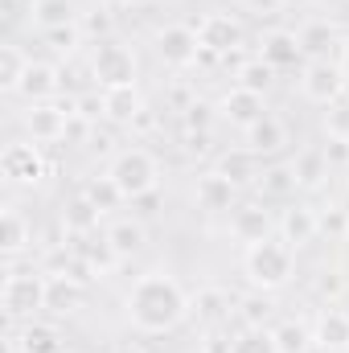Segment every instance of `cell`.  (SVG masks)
Masks as SVG:
<instances>
[{
	"mask_svg": "<svg viewBox=\"0 0 349 353\" xmlns=\"http://www.w3.org/2000/svg\"><path fill=\"white\" fill-rule=\"evenodd\" d=\"M123 308L136 333L161 337V333H173L185 316H193V296L169 271H144L132 283V292L123 296Z\"/></svg>",
	"mask_w": 349,
	"mask_h": 353,
	"instance_id": "obj_1",
	"label": "cell"
},
{
	"mask_svg": "<svg viewBox=\"0 0 349 353\" xmlns=\"http://www.w3.org/2000/svg\"><path fill=\"white\" fill-rule=\"evenodd\" d=\"M243 275L255 292H279L292 283L296 275V251L283 243V239H267V243H255L247 247L243 255Z\"/></svg>",
	"mask_w": 349,
	"mask_h": 353,
	"instance_id": "obj_2",
	"label": "cell"
},
{
	"mask_svg": "<svg viewBox=\"0 0 349 353\" xmlns=\"http://www.w3.org/2000/svg\"><path fill=\"white\" fill-rule=\"evenodd\" d=\"M107 176L119 185V193L128 201H140L148 193H157V181H161V165L148 148H123L115 152V161L107 165Z\"/></svg>",
	"mask_w": 349,
	"mask_h": 353,
	"instance_id": "obj_3",
	"label": "cell"
},
{
	"mask_svg": "<svg viewBox=\"0 0 349 353\" xmlns=\"http://www.w3.org/2000/svg\"><path fill=\"white\" fill-rule=\"evenodd\" d=\"M0 304H4L8 321H33L46 308V275L41 271H8Z\"/></svg>",
	"mask_w": 349,
	"mask_h": 353,
	"instance_id": "obj_4",
	"label": "cell"
},
{
	"mask_svg": "<svg viewBox=\"0 0 349 353\" xmlns=\"http://www.w3.org/2000/svg\"><path fill=\"white\" fill-rule=\"evenodd\" d=\"M136 54L128 50V46H119V41H99L94 46V54H90V79L99 83L103 90L111 87H136Z\"/></svg>",
	"mask_w": 349,
	"mask_h": 353,
	"instance_id": "obj_5",
	"label": "cell"
},
{
	"mask_svg": "<svg viewBox=\"0 0 349 353\" xmlns=\"http://www.w3.org/2000/svg\"><path fill=\"white\" fill-rule=\"evenodd\" d=\"M0 173H4L8 185L33 189V185H41V181L50 176V161H46L41 144H33V140H12V144L4 148V157H0Z\"/></svg>",
	"mask_w": 349,
	"mask_h": 353,
	"instance_id": "obj_6",
	"label": "cell"
},
{
	"mask_svg": "<svg viewBox=\"0 0 349 353\" xmlns=\"http://www.w3.org/2000/svg\"><path fill=\"white\" fill-rule=\"evenodd\" d=\"M74 115V99H62V103H29L25 111V132L33 144H58L66 140V123Z\"/></svg>",
	"mask_w": 349,
	"mask_h": 353,
	"instance_id": "obj_7",
	"label": "cell"
},
{
	"mask_svg": "<svg viewBox=\"0 0 349 353\" xmlns=\"http://www.w3.org/2000/svg\"><path fill=\"white\" fill-rule=\"evenodd\" d=\"M275 230H279V218H271V210L263 201H239L235 214H230V239L243 243V247L275 239Z\"/></svg>",
	"mask_w": 349,
	"mask_h": 353,
	"instance_id": "obj_8",
	"label": "cell"
},
{
	"mask_svg": "<svg viewBox=\"0 0 349 353\" xmlns=\"http://www.w3.org/2000/svg\"><path fill=\"white\" fill-rule=\"evenodd\" d=\"M157 58L165 62V66H173V70H185V66H193L197 58H201V41H197V29L193 25H165L161 33H157Z\"/></svg>",
	"mask_w": 349,
	"mask_h": 353,
	"instance_id": "obj_9",
	"label": "cell"
},
{
	"mask_svg": "<svg viewBox=\"0 0 349 353\" xmlns=\"http://www.w3.org/2000/svg\"><path fill=\"white\" fill-rule=\"evenodd\" d=\"M300 90L308 103L317 107H333L341 94H346V74L337 62H308L304 74H300Z\"/></svg>",
	"mask_w": 349,
	"mask_h": 353,
	"instance_id": "obj_10",
	"label": "cell"
},
{
	"mask_svg": "<svg viewBox=\"0 0 349 353\" xmlns=\"http://www.w3.org/2000/svg\"><path fill=\"white\" fill-rule=\"evenodd\" d=\"M193 29H197L201 50H210V54H218V58L243 50V25H239L230 12H206Z\"/></svg>",
	"mask_w": 349,
	"mask_h": 353,
	"instance_id": "obj_11",
	"label": "cell"
},
{
	"mask_svg": "<svg viewBox=\"0 0 349 353\" xmlns=\"http://www.w3.org/2000/svg\"><path fill=\"white\" fill-rule=\"evenodd\" d=\"M193 201H197L201 214H230L239 205V185L226 181L218 169L214 173H201L197 185H193Z\"/></svg>",
	"mask_w": 349,
	"mask_h": 353,
	"instance_id": "obj_12",
	"label": "cell"
},
{
	"mask_svg": "<svg viewBox=\"0 0 349 353\" xmlns=\"http://www.w3.org/2000/svg\"><path fill=\"white\" fill-rule=\"evenodd\" d=\"M312 345L321 353H349V312L329 304L317 312V325H312Z\"/></svg>",
	"mask_w": 349,
	"mask_h": 353,
	"instance_id": "obj_13",
	"label": "cell"
},
{
	"mask_svg": "<svg viewBox=\"0 0 349 353\" xmlns=\"http://www.w3.org/2000/svg\"><path fill=\"white\" fill-rule=\"evenodd\" d=\"M317 234H321V214L312 205H292L279 214V239L292 251H304L308 243H317Z\"/></svg>",
	"mask_w": 349,
	"mask_h": 353,
	"instance_id": "obj_14",
	"label": "cell"
},
{
	"mask_svg": "<svg viewBox=\"0 0 349 353\" xmlns=\"http://www.w3.org/2000/svg\"><path fill=\"white\" fill-rule=\"evenodd\" d=\"M218 115H222L226 123H235V128H243V132H247L255 119L267 115V107H263V94L243 90V87H230L222 99H218Z\"/></svg>",
	"mask_w": 349,
	"mask_h": 353,
	"instance_id": "obj_15",
	"label": "cell"
},
{
	"mask_svg": "<svg viewBox=\"0 0 349 353\" xmlns=\"http://www.w3.org/2000/svg\"><path fill=\"white\" fill-rule=\"evenodd\" d=\"M74 255L87 263V271L94 275V279H107L115 267L123 263V259H119V251L111 247V239H107V234H87V239H79V243H74Z\"/></svg>",
	"mask_w": 349,
	"mask_h": 353,
	"instance_id": "obj_16",
	"label": "cell"
},
{
	"mask_svg": "<svg viewBox=\"0 0 349 353\" xmlns=\"http://www.w3.org/2000/svg\"><path fill=\"white\" fill-rule=\"evenodd\" d=\"M247 148H251L255 157H275V152H283V148H288V123L267 111L263 119H255V123L247 128Z\"/></svg>",
	"mask_w": 349,
	"mask_h": 353,
	"instance_id": "obj_17",
	"label": "cell"
},
{
	"mask_svg": "<svg viewBox=\"0 0 349 353\" xmlns=\"http://www.w3.org/2000/svg\"><path fill=\"white\" fill-rule=\"evenodd\" d=\"M259 58L271 66V70H292V66H300V62H304L300 37H296V33H288V29L267 33V37H263V54H259Z\"/></svg>",
	"mask_w": 349,
	"mask_h": 353,
	"instance_id": "obj_18",
	"label": "cell"
},
{
	"mask_svg": "<svg viewBox=\"0 0 349 353\" xmlns=\"http://www.w3.org/2000/svg\"><path fill=\"white\" fill-rule=\"evenodd\" d=\"M29 243H33V222L17 205H4V214H0V251L8 259H17L21 251H29Z\"/></svg>",
	"mask_w": 349,
	"mask_h": 353,
	"instance_id": "obj_19",
	"label": "cell"
},
{
	"mask_svg": "<svg viewBox=\"0 0 349 353\" xmlns=\"http://www.w3.org/2000/svg\"><path fill=\"white\" fill-rule=\"evenodd\" d=\"M144 111V99L136 87H111L103 90V119L115 128H132V119Z\"/></svg>",
	"mask_w": 349,
	"mask_h": 353,
	"instance_id": "obj_20",
	"label": "cell"
},
{
	"mask_svg": "<svg viewBox=\"0 0 349 353\" xmlns=\"http://www.w3.org/2000/svg\"><path fill=\"white\" fill-rule=\"evenodd\" d=\"M58 87H62V79H58V70H54L50 62H29V70H25L17 94H21L25 103H50V99L58 94Z\"/></svg>",
	"mask_w": 349,
	"mask_h": 353,
	"instance_id": "obj_21",
	"label": "cell"
},
{
	"mask_svg": "<svg viewBox=\"0 0 349 353\" xmlns=\"http://www.w3.org/2000/svg\"><path fill=\"white\" fill-rule=\"evenodd\" d=\"M83 304V283L74 275H46V312L70 316Z\"/></svg>",
	"mask_w": 349,
	"mask_h": 353,
	"instance_id": "obj_22",
	"label": "cell"
},
{
	"mask_svg": "<svg viewBox=\"0 0 349 353\" xmlns=\"http://www.w3.org/2000/svg\"><path fill=\"white\" fill-rule=\"evenodd\" d=\"M107 239H111V247L119 251V259H136V255L148 247V226H144L140 218H119V222L107 226Z\"/></svg>",
	"mask_w": 349,
	"mask_h": 353,
	"instance_id": "obj_23",
	"label": "cell"
},
{
	"mask_svg": "<svg viewBox=\"0 0 349 353\" xmlns=\"http://www.w3.org/2000/svg\"><path fill=\"white\" fill-rule=\"evenodd\" d=\"M29 12H33V25L41 33L62 29V25H79V17H83L74 0H29Z\"/></svg>",
	"mask_w": 349,
	"mask_h": 353,
	"instance_id": "obj_24",
	"label": "cell"
},
{
	"mask_svg": "<svg viewBox=\"0 0 349 353\" xmlns=\"http://www.w3.org/2000/svg\"><path fill=\"white\" fill-rule=\"evenodd\" d=\"M296 37H300V50L308 62H329V50H337V41H341L329 21H308Z\"/></svg>",
	"mask_w": 349,
	"mask_h": 353,
	"instance_id": "obj_25",
	"label": "cell"
},
{
	"mask_svg": "<svg viewBox=\"0 0 349 353\" xmlns=\"http://www.w3.org/2000/svg\"><path fill=\"white\" fill-rule=\"evenodd\" d=\"M17 353H62V333L41 321H25L17 333Z\"/></svg>",
	"mask_w": 349,
	"mask_h": 353,
	"instance_id": "obj_26",
	"label": "cell"
},
{
	"mask_svg": "<svg viewBox=\"0 0 349 353\" xmlns=\"http://www.w3.org/2000/svg\"><path fill=\"white\" fill-rule=\"evenodd\" d=\"M218 173L235 185H255L259 181V157L251 148H230L218 157Z\"/></svg>",
	"mask_w": 349,
	"mask_h": 353,
	"instance_id": "obj_27",
	"label": "cell"
},
{
	"mask_svg": "<svg viewBox=\"0 0 349 353\" xmlns=\"http://www.w3.org/2000/svg\"><path fill=\"white\" fill-rule=\"evenodd\" d=\"M292 169H296V185L312 193V189H321V185H325V176H329L333 165H329L325 148H304V152L292 161Z\"/></svg>",
	"mask_w": 349,
	"mask_h": 353,
	"instance_id": "obj_28",
	"label": "cell"
},
{
	"mask_svg": "<svg viewBox=\"0 0 349 353\" xmlns=\"http://www.w3.org/2000/svg\"><path fill=\"white\" fill-rule=\"evenodd\" d=\"M193 316H197L201 325L218 329V325L230 316V296H226L222 288H201V292H193Z\"/></svg>",
	"mask_w": 349,
	"mask_h": 353,
	"instance_id": "obj_29",
	"label": "cell"
},
{
	"mask_svg": "<svg viewBox=\"0 0 349 353\" xmlns=\"http://www.w3.org/2000/svg\"><path fill=\"white\" fill-rule=\"evenodd\" d=\"M99 210L90 205V197L87 193H79L66 210H62V226H66V234H74V239H87V234H94L99 230Z\"/></svg>",
	"mask_w": 349,
	"mask_h": 353,
	"instance_id": "obj_30",
	"label": "cell"
},
{
	"mask_svg": "<svg viewBox=\"0 0 349 353\" xmlns=\"http://www.w3.org/2000/svg\"><path fill=\"white\" fill-rule=\"evenodd\" d=\"M29 62H33V58H25L21 46H0V90L17 94L21 79H25V70H29Z\"/></svg>",
	"mask_w": 349,
	"mask_h": 353,
	"instance_id": "obj_31",
	"label": "cell"
},
{
	"mask_svg": "<svg viewBox=\"0 0 349 353\" xmlns=\"http://www.w3.org/2000/svg\"><path fill=\"white\" fill-rule=\"evenodd\" d=\"M271 316H275V300H271V292H251V296L239 300V321H243L247 329H267Z\"/></svg>",
	"mask_w": 349,
	"mask_h": 353,
	"instance_id": "obj_32",
	"label": "cell"
},
{
	"mask_svg": "<svg viewBox=\"0 0 349 353\" xmlns=\"http://www.w3.org/2000/svg\"><path fill=\"white\" fill-rule=\"evenodd\" d=\"M255 189H259L263 197H288V193L300 189V185H296V169H292V165H271V169L259 173Z\"/></svg>",
	"mask_w": 349,
	"mask_h": 353,
	"instance_id": "obj_33",
	"label": "cell"
},
{
	"mask_svg": "<svg viewBox=\"0 0 349 353\" xmlns=\"http://www.w3.org/2000/svg\"><path fill=\"white\" fill-rule=\"evenodd\" d=\"M83 193L90 197V205H94L99 214H111V210H119V205L128 201V197L119 193V185H115V181H111L107 173L94 176V181H87V185H83Z\"/></svg>",
	"mask_w": 349,
	"mask_h": 353,
	"instance_id": "obj_34",
	"label": "cell"
},
{
	"mask_svg": "<svg viewBox=\"0 0 349 353\" xmlns=\"http://www.w3.org/2000/svg\"><path fill=\"white\" fill-rule=\"evenodd\" d=\"M275 345H279V353H308L312 350V329H304L300 321H279Z\"/></svg>",
	"mask_w": 349,
	"mask_h": 353,
	"instance_id": "obj_35",
	"label": "cell"
},
{
	"mask_svg": "<svg viewBox=\"0 0 349 353\" xmlns=\"http://www.w3.org/2000/svg\"><path fill=\"white\" fill-rule=\"evenodd\" d=\"M235 79H239L235 87L255 90V94H267V90H271V83H275V70H271L263 58H251V62H243V66H239V74H235Z\"/></svg>",
	"mask_w": 349,
	"mask_h": 353,
	"instance_id": "obj_36",
	"label": "cell"
},
{
	"mask_svg": "<svg viewBox=\"0 0 349 353\" xmlns=\"http://www.w3.org/2000/svg\"><path fill=\"white\" fill-rule=\"evenodd\" d=\"M214 115H218V107H210L206 99H193V103L181 111V128H185V136H210Z\"/></svg>",
	"mask_w": 349,
	"mask_h": 353,
	"instance_id": "obj_37",
	"label": "cell"
},
{
	"mask_svg": "<svg viewBox=\"0 0 349 353\" xmlns=\"http://www.w3.org/2000/svg\"><path fill=\"white\" fill-rule=\"evenodd\" d=\"M230 353H279L275 329H243V333L235 337V350Z\"/></svg>",
	"mask_w": 349,
	"mask_h": 353,
	"instance_id": "obj_38",
	"label": "cell"
},
{
	"mask_svg": "<svg viewBox=\"0 0 349 353\" xmlns=\"http://www.w3.org/2000/svg\"><path fill=\"white\" fill-rule=\"evenodd\" d=\"M79 29H83V37L107 41V33H111V12H107V4H94L90 12H83V17H79Z\"/></svg>",
	"mask_w": 349,
	"mask_h": 353,
	"instance_id": "obj_39",
	"label": "cell"
},
{
	"mask_svg": "<svg viewBox=\"0 0 349 353\" xmlns=\"http://www.w3.org/2000/svg\"><path fill=\"white\" fill-rule=\"evenodd\" d=\"M325 132H329V140H349V103L346 99H337L325 111Z\"/></svg>",
	"mask_w": 349,
	"mask_h": 353,
	"instance_id": "obj_40",
	"label": "cell"
},
{
	"mask_svg": "<svg viewBox=\"0 0 349 353\" xmlns=\"http://www.w3.org/2000/svg\"><path fill=\"white\" fill-rule=\"evenodd\" d=\"M58 54H74L79 46H83V29L79 25H62V29H50V33H41Z\"/></svg>",
	"mask_w": 349,
	"mask_h": 353,
	"instance_id": "obj_41",
	"label": "cell"
},
{
	"mask_svg": "<svg viewBox=\"0 0 349 353\" xmlns=\"http://www.w3.org/2000/svg\"><path fill=\"white\" fill-rule=\"evenodd\" d=\"M346 230H349V210L329 205V210L321 214V234H329V239H346Z\"/></svg>",
	"mask_w": 349,
	"mask_h": 353,
	"instance_id": "obj_42",
	"label": "cell"
},
{
	"mask_svg": "<svg viewBox=\"0 0 349 353\" xmlns=\"http://www.w3.org/2000/svg\"><path fill=\"white\" fill-rule=\"evenodd\" d=\"M341 292H346L341 271H321V275H317V296H321V300H329V304H333Z\"/></svg>",
	"mask_w": 349,
	"mask_h": 353,
	"instance_id": "obj_43",
	"label": "cell"
},
{
	"mask_svg": "<svg viewBox=\"0 0 349 353\" xmlns=\"http://www.w3.org/2000/svg\"><path fill=\"white\" fill-rule=\"evenodd\" d=\"M74 115H83V119H90V123H99V119H103V94H99V90L79 94V99H74Z\"/></svg>",
	"mask_w": 349,
	"mask_h": 353,
	"instance_id": "obj_44",
	"label": "cell"
},
{
	"mask_svg": "<svg viewBox=\"0 0 349 353\" xmlns=\"http://www.w3.org/2000/svg\"><path fill=\"white\" fill-rule=\"evenodd\" d=\"M230 350H235V337L222 333V329H210V333L201 337V353H230Z\"/></svg>",
	"mask_w": 349,
	"mask_h": 353,
	"instance_id": "obj_45",
	"label": "cell"
},
{
	"mask_svg": "<svg viewBox=\"0 0 349 353\" xmlns=\"http://www.w3.org/2000/svg\"><path fill=\"white\" fill-rule=\"evenodd\" d=\"M283 4H288V0H243V8L255 12V17H275Z\"/></svg>",
	"mask_w": 349,
	"mask_h": 353,
	"instance_id": "obj_46",
	"label": "cell"
},
{
	"mask_svg": "<svg viewBox=\"0 0 349 353\" xmlns=\"http://www.w3.org/2000/svg\"><path fill=\"white\" fill-rule=\"evenodd\" d=\"M325 157H329V165H349V140H329Z\"/></svg>",
	"mask_w": 349,
	"mask_h": 353,
	"instance_id": "obj_47",
	"label": "cell"
},
{
	"mask_svg": "<svg viewBox=\"0 0 349 353\" xmlns=\"http://www.w3.org/2000/svg\"><path fill=\"white\" fill-rule=\"evenodd\" d=\"M83 136H90V119L70 115V123H66V144H70V140H83Z\"/></svg>",
	"mask_w": 349,
	"mask_h": 353,
	"instance_id": "obj_48",
	"label": "cell"
},
{
	"mask_svg": "<svg viewBox=\"0 0 349 353\" xmlns=\"http://www.w3.org/2000/svg\"><path fill=\"white\" fill-rule=\"evenodd\" d=\"M337 66H341V74H346V83H349V37L337 41Z\"/></svg>",
	"mask_w": 349,
	"mask_h": 353,
	"instance_id": "obj_49",
	"label": "cell"
},
{
	"mask_svg": "<svg viewBox=\"0 0 349 353\" xmlns=\"http://www.w3.org/2000/svg\"><path fill=\"white\" fill-rule=\"evenodd\" d=\"M132 128H136V132H152V128H157V119H152V111L144 107V111H140V115L132 119Z\"/></svg>",
	"mask_w": 349,
	"mask_h": 353,
	"instance_id": "obj_50",
	"label": "cell"
},
{
	"mask_svg": "<svg viewBox=\"0 0 349 353\" xmlns=\"http://www.w3.org/2000/svg\"><path fill=\"white\" fill-rule=\"evenodd\" d=\"M111 353H144V350H136V345H119V350H111Z\"/></svg>",
	"mask_w": 349,
	"mask_h": 353,
	"instance_id": "obj_51",
	"label": "cell"
},
{
	"mask_svg": "<svg viewBox=\"0 0 349 353\" xmlns=\"http://www.w3.org/2000/svg\"><path fill=\"white\" fill-rule=\"evenodd\" d=\"M119 4H132V8H136V4H148V0H119Z\"/></svg>",
	"mask_w": 349,
	"mask_h": 353,
	"instance_id": "obj_52",
	"label": "cell"
},
{
	"mask_svg": "<svg viewBox=\"0 0 349 353\" xmlns=\"http://www.w3.org/2000/svg\"><path fill=\"white\" fill-rule=\"evenodd\" d=\"M94 4H107V0H94Z\"/></svg>",
	"mask_w": 349,
	"mask_h": 353,
	"instance_id": "obj_53",
	"label": "cell"
},
{
	"mask_svg": "<svg viewBox=\"0 0 349 353\" xmlns=\"http://www.w3.org/2000/svg\"><path fill=\"white\" fill-rule=\"evenodd\" d=\"M346 243H349V230H346Z\"/></svg>",
	"mask_w": 349,
	"mask_h": 353,
	"instance_id": "obj_54",
	"label": "cell"
}]
</instances>
